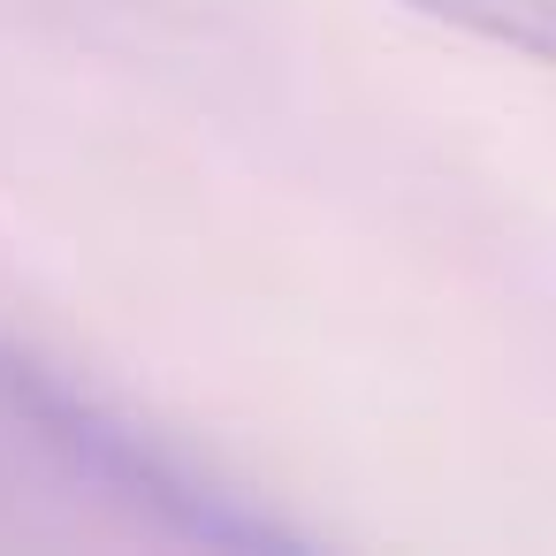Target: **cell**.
I'll use <instances>...</instances> for the list:
<instances>
[{
  "label": "cell",
  "instance_id": "1",
  "mask_svg": "<svg viewBox=\"0 0 556 556\" xmlns=\"http://www.w3.org/2000/svg\"><path fill=\"white\" fill-rule=\"evenodd\" d=\"M0 419L24 442H39L70 480L123 503L130 518L191 541V548H298L290 526H275L260 503L206 480L184 450H168L153 427H138L123 404H108L92 381L62 374L31 343L0 336Z\"/></svg>",
  "mask_w": 556,
  "mask_h": 556
},
{
  "label": "cell",
  "instance_id": "2",
  "mask_svg": "<svg viewBox=\"0 0 556 556\" xmlns=\"http://www.w3.org/2000/svg\"><path fill=\"white\" fill-rule=\"evenodd\" d=\"M412 16L427 24H450L465 39H488V47H510L541 70H556V0H404Z\"/></svg>",
  "mask_w": 556,
  "mask_h": 556
}]
</instances>
